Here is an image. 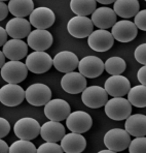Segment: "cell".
<instances>
[{"label": "cell", "mask_w": 146, "mask_h": 153, "mask_svg": "<svg viewBox=\"0 0 146 153\" xmlns=\"http://www.w3.org/2000/svg\"><path fill=\"white\" fill-rule=\"evenodd\" d=\"M8 6L3 1H0V22L3 21L8 15Z\"/></svg>", "instance_id": "obj_38"}, {"label": "cell", "mask_w": 146, "mask_h": 153, "mask_svg": "<svg viewBox=\"0 0 146 153\" xmlns=\"http://www.w3.org/2000/svg\"><path fill=\"white\" fill-rule=\"evenodd\" d=\"M134 23L140 30L146 31V10H139L137 15L135 16Z\"/></svg>", "instance_id": "obj_35"}, {"label": "cell", "mask_w": 146, "mask_h": 153, "mask_svg": "<svg viewBox=\"0 0 146 153\" xmlns=\"http://www.w3.org/2000/svg\"><path fill=\"white\" fill-rule=\"evenodd\" d=\"M25 100V91L20 85L8 84L0 88V102L6 107H17Z\"/></svg>", "instance_id": "obj_8"}, {"label": "cell", "mask_w": 146, "mask_h": 153, "mask_svg": "<svg viewBox=\"0 0 146 153\" xmlns=\"http://www.w3.org/2000/svg\"><path fill=\"white\" fill-rule=\"evenodd\" d=\"M131 143L129 132L122 128H112L104 136V144L113 152H120L125 150Z\"/></svg>", "instance_id": "obj_3"}, {"label": "cell", "mask_w": 146, "mask_h": 153, "mask_svg": "<svg viewBox=\"0 0 146 153\" xmlns=\"http://www.w3.org/2000/svg\"><path fill=\"white\" fill-rule=\"evenodd\" d=\"M8 10L15 17L25 18L30 16L34 10L33 0H10L8 2Z\"/></svg>", "instance_id": "obj_27"}, {"label": "cell", "mask_w": 146, "mask_h": 153, "mask_svg": "<svg viewBox=\"0 0 146 153\" xmlns=\"http://www.w3.org/2000/svg\"><path fill=\"white\" fill-rule=\"evenodd\" d=\"M55 21V13L45 6H39L37 8H34L29 17L30 24L36 29H48L54 25Z\"/></svg>", "instance_id": "obj_15"}, {"label": "cell", "mask_w": 146, "mask_h": 153, "mask_svg": "<svg viewBox=\"0 0 146 153\" xmlns=\"http://www.w3.org/2000/svg\"><path fill=\"white\" fill-rule=\"evenodd\" d=\"M99 153H114V152L112 151V150H110V149H108V148H107L106 150H102V151H100Z\"/></svg>", "instance_id": "obj_43"}, {"label": "cell", "mask_w": 146, "mask_h": 153, "mask_svg": "<svg viewBox=\"0 0 146 153\" xmlns=\"http://www.w3.org/2000/svg\"><path fill=\"white\" fill-rule=\"evenodd\" d=\"M128 148L130 153H146V137H136Z\"/></svg>", "instance_id": "obj_32"}, {"label": "cell", "mask_w": 146, "mask_h": 153, "mask_svg": "<svg viewBox=\"0 0 146 153\" xmlns=\"http://www.w3.org/2000/svg\"><path fill=\"white\" fill-rule=\"evenodd\" d=\"M7 35L5 29L0 26V47H3V45L7 42Z\"/></svg>", "instance_id": "obj_39"}, {"label": "cell", "mask_w": 146, "mask_h": 153, "mask_svg": "<svg viewBox=\"0 0 146 153\" xmlns=\"http://www.w3.org/2000/svg\"><path fill=\"white\" fill-rule=\"evenodd\" d=\"M117 15L113 10V8H109L106 6L98 7L92 13V22L94 26L99 29H108L116 23Z\"/></svg>", "instance_id": "obj_20"}, {"label": "cell", "mask_w": 146, "mask_h": 153, "mask_svg": "<svg viewBox=\"0 0 146 153\" xmlns=\"http://www.w3.org/2000/svg\"><path fill=\"white\" fill-rule=\"evenodd\" d=\"M111 34L117 42H130L136 38L138 34V28L133 22L129 20H122L112 26Z\"/></svg>", "instance_id": "obj_13"}, {"label": "cell", "mask_w": 146, "mask_h": 153, "mask_svg": "<svg viewBox=\"0 0 146 153\" xmlns=\"http://www.w3.org/2000/svg\"><path fill=\"white\" fill-rule=\"evenodd\" d=\"M38 153H62L63 149L61 145L57 142H45L37 148Z\"/></svg>", "instance_id": "obj_33"}, {"label": "cell", "mask_w": 146, "mask_h": 153, "mask_svg": "<svg viewBox=\"0 0 146 153\" xmlns=\"http://www.w3.org/2000/svg\"><path fill=\"white\" fill-rule=\"evenodd\" d=\"M127 68V63L120 57H110L104 63V69L109 75H122Z\"/></svg>", "instance_id": "obj_30"}, {"label": "cell", "mask_w": 146, "mask_h": 153, "mask_svg": "<svg viewBox=\"0 0 146 153\" xmlns=\"http://www.w3.org/2000/svg\"><path fill=\"white\" fill-rule=\"evenodd\" d=\"M2 52L10 60H21L28 54V44L22 39L12 38L3 45Z\"/></svg>", "instance_id": "obj_21"}, {"label": "cell", "mask_w": 146, "mask_h": 153, "mask_svg": "<svg viewBox=\"0 0 146 153\" xmlns=\"http://www.w3.org/2000/svg\"><path fill=\"white\" fill-rule=\"evenodd\" d=\"M28 75L26 64L20 60H10L5 62L1 67V76L5 82L12 84H19L23 82Z\"/></svg>", "instance_id": "obj_2"}, {"label": "cell", "mask_w": 146, "mask_h": 153, "mask_svg": "<svg viewBox=\"0 0 146 153\" xmlns=\"http://www.w3.org/2000/svg\"><path fill=\"white\" fill-rule=\"evenodd\" d=\"M5 55L3 54V52L0 51V68H1L2 66L4 65V63H5Z\"/></svg>", "instance_id": "obj_41"}, {"label": "cell", "mask_w": 146, "mask_h": 153, "mask_svg": "<svg viewBox=\"0 0 146 153\" xmlns=\"http://www.w3.org/2000/svg\"><path fill=\"white\" fill-rule=\"evenodd\" d=\"M137 78H138V81L141 84L146 86V65L139 68L138 73H137Z\"/></svg>", "instance_id": "obj_37"}, {"label": "cell", "mask_w": 146, "mask_h": 153, "mask_svg": "<svg viewBox=\"0 0 146 153\" xmlns=\"http://www.w3.org/2000/svg\"><path fill=\"white\" fill-rule=\"evenodd\" d=\"M144 1H146V0H144Z\"/></svg>", "instance_id": "obj_45"}, {"label": "cell", "mask_w": 146, "mask_h": 153, "mask_svg": "<svg viewBox=\"0 0 146 153\" xmlns=\"http://www.w3.org/2000/svg\"><path fill=\"white\" fill-rule=\"evenodd\" d=\"M61 87L65 92L69 94L81 93L87 88V79L80 73L70 71L62 76Z\"/></svg>", "instance_id": "obj_18"}, {"label": "cell", "mask_w": 146, "mask_h": 153, "mask_svg": "<svg viewBox=\"0 0 146 153\" xmlns=\"http://www.w3.org/2000/svg\"><path fill=\"white\" fill-rule=\"evenodd\" d=\"M78 57L71 51L59 52L53 58V65L55 68L60 73L64 74L75 71V68H77L78 66Z\"/></svg>", "instance_id": "obj_19"}, {"label": "cell", "mask_w": 146, "mask_h": 153, "mask_svg": "<svg viewBox=\"0 0 146 153\" xmlns=\"http://www.w3.org/2000/svg\"><path fill=\"white\" fill-rule=\"evenodd\" d=\"M94 29L92 20L84 16H76L71 18L67 24V30L69 34L75 38L87 37Z\"/></svg>", "instance_id": "obj_11"}, {"label": "cell", "mask_w": 146, "mask_h": 153, "mask_svg": "<svg viewBox=\"0 0 146 153\" xmlns=\"http://www.w3.org/2000/svg\"><path fill=\"white\" fill-rule=\"evenodd\" d=\"M70 8L76 16H87L92 15L94 10L97 8L96 0H71Z\"/></svg>", "instance_id": "obj_28"}, {"label": "cell", "mask_w": 146, "mask_h": 153, "mask_svg": "<svg viewBox=\"0 0 146 153\" xmlns=\"http://www.w3.org/2000/svg\"><path fill=\"white\" fill-rule=\"evenodd\" d=\"M0 1H3L4 2V1H7V0H0Z\"/></svg>", "instance_id": "obj_44"}, {"label": "cell", "mask_w": 146, "mask_h": 153, "mask_svg": "<svg viewBox=\"0 0 146 153\" xmlns=\"http://www.w3.org/2000/svg\"><path fill=\"white\" fill-rule=\"evenodd\" d=\"M65 126L60 121L49 120L40 127V136L46 142H60L65 136Z\"/></svg>", "instance_id": "obj_24"}, {"label": "cell", "mask_w": 146, "mask_h": 153, "mask_svg": "<svg viewBox=\"0 0 146 153\" xmlns=\"http://www.w3.org/2000/svg\"><path fill=\"white\" fill-rule=\"evenodd\" d=\"M10 153H35L37 152V148L29 140L20 139L19 141L13 142L10 146Z\"/></svg>", "instance_id": "obj_31"}, {"label": "cell", "mask_w": 146, "mask_h": 153, "mask_svg": "<svg viewBox=\"0 0 146 153\" xmlns=\"http://www.w3.org/2000/svg\"><path fill=\"white\" fill-rule=\"evenodd\" d=\"M60 142L63 152L66 153H80L87 147L85 138L82 136V134L77 132L71 131L69 134H65Z\"/></svg>", "instance_id": "obj_22"}, {"label": "cell", "mask_w": 146, "mask_h": 153, "mask_svg": "<svg viewBox=\"0 0 146 153\" xmlns=\"http://www.w3.org/2000/svg\"><path fill=\"white\" fill-rule=\"evenodd\" d=\"M15 137L23 140H33L40 134V124L34 118L25 117L15 122L13 126Z\"/></svg>", "instance_id": "obj_6"}, {"label": "cell", "mask_w": 146, "mask_h": 153, "mask_svg": "<svg viewBox=\"0 0 146 153\" xmlns=\"http://www.w3.org/2000/svg\"><path fill=\"white\" fill-rule=\"evenodd\" d=\"M140 8L138 0H115L113 10L116 15L123 19H130L137 15Z\"/></svg>", "instance_id": "obj_26"}, {"label": "cell", "mask_w": 146, "mask_h": 153, "mask_svg": "<svg viewBox=\"0 0 146 153\" xmlns=\"http://www.w3.org/2000/svg\"><path fill=\"white\" fill-rule=\"evenodd\" d=\"M93 119L91 115L84 111H75L70 113L66 119V126L70 131L84 134L91 129Z\"/></svg>", "instance_id": "obj_10"}, {"label": "cell", "mask_w": 146, "mask_h": 153, "mask_svg": "<svg viewBox=\"0 0 146 153\" xmlns=\"http://www.w3.org/2000/svg\"><path fill=\"white\" fill-rule=\"evenodd\" d=\"M135 59L140 64L146 65V42L139 45L134 52Z\"/></svg>", "instance_id": "obj_34"}, {"label": "cell", "mask_w": 146, "mask_h": 153, "mask_svg": "<svg viewBox=\"0 0 146 153\" xmlns=\"http://www.w3.org/2000/svg\"><path fill=\"white\" fill-rule=\"evenodd\" d=\"M51 98V90L45 84L35 83L25 90V100L34 107H42Z\"/></svg>", "instance_id": "obj_4"}, {"label": "cell", "mask_w": 146, "mask_h": 153, "mask_svg": "<svg viewBox=\"0 0 146 153\" xmlns=\"http://www.w3.org/2000/svg\"><path fill=\"white\" fill-rule=\"evenodd\" d=\"M105 114L112 120L123 121L132 114V105L123 97H112L105 103Z\"/></svg>", "instance_id": "obj_1"}, {"label": "cell", "mask_w": 146, "mask_h": 153, "mask_svg": "<svg viewBox=\"0 0 146 153\" xmlns=\"http://www.w3.org/2000/svg\"><path fill=\"white\" fill-rule=\"evenodd\" d=\"M81 100L84 105L91 109H99L107 102L108 93L103 87L90 86L82 91Z\"/></svg>", "instance_id": "obj_7"}, {"label": "cell", "mask_w": 146, "mask_h": 153, "mask_svg": "<svg viewBox=\"0 0 146 153\" xmlns=\"http://www.w3.org/2000/svg\"><path fill=\"white\" fill-rule=\"evenodd\" d=\"M71 113V108L69 103L61 98L51 100L44 105V115L49 120L63 121L67 119Z\"/></svg>", "instance_id": "obj_12"}, {"label": "cell", "mask_w": 146, "mask_h": 153, "mask_svg": "<svg viewBox=\"0 0 146 153\" xmlns=\"http://www.w3.org/2000/svg\"><path fill=\"white\" fill-rule=\"evenodd\" d=\"M128 100L132 105L136 108L146 107V86L145 85H137L131 88L128 92Z\"/></svg>", "instance_id": "obj_29"}, {"label": "cell", "mask_w": 146, "mask_h": 153, "mask_svg": "<svg viewBox=\"0 0 146 153\" xmlns=\"http://www.w3.org/2000/svg\"><path fill=\"white\" fill-rule=\"evenodd\" d=\"M54 37L46 29H35L27 36V44L34 51H45L53 45Z\"/></svg>", "instance_id": "obj_16"}, {"label": "cell", "mask_w": 146, "mask_h": 153, "mask_svg": "<svg viewBox=\"0 0 146 153\" xmlns=\"http://www.w3.org/2000/svg\"><path fill=\"white\" fill-rule=\"evenodd\" d=\"M10 152V147L6 144L5 141H3L2 139H0V153H7Z\"/></svg>", "instance_id": "obj_40"}, {"label": "cell", "mask_w": 146, "mask_h": 153, "mask_svg": "<svg viewBox=\"0 0 146 153\" xmlns=\"http://www.w3.org/2000/svg\"><path fill=\"white\" fill-rule=\"evenodd\" d=\"M78 71L85 78L94 79L104 71V62L97 56H85L78 62Z\"/></svg>", "instance_id": "obj_17"}, {"label": "cell", "mask_w": 146, "mask_h": 153, "mask_svg": "<svg viewBox=\"0 0 146 153\" xmlns=\"http://www.w3.org/2000/svg\"><path fill=\"white\" fill-rule=\"evenodd\" d=\"M87 44L96 52H107L113 47L114 37L107 29H98L87 36Z\"/></svg>", "instance_id": "obj_9"}, {"label": "cell", "mask_w": 146, "mask_h": 153, "mask_svg": "<svg viewBox=\"0 0 146 153\" xmlns=\"http://www.w3.org/2000/svg\"><path fill=\"white\" fill-rule=\"evenodd\" d=\"M10 124L5 118L0 117V139H3L10 134Z\"/></svg>", "instance_id": "obj_36"}, {"label": "cell", "mask_w": 146, "mask_h": 153, "mask_svg": "<svg viewBox=\"0 0 146 153\" xmlns=\"http://www.w3.org/2000/svg\"><path fill=\"white\" fill-rule=\"evenodd\" d=\"M26 66L33 74H44L53 66V58L44 51H34L26 58Z\"/></svg>", "instance_id": "obj_5"}, {"label": "cell", "mask_w": 146, "mask_h": 153, "mask_svg": "<svg viewBox=\"0 0 146 153\" xmlns=\"http://www.w3.org/2000/svg\"><path fill=\"white\" fill-rule=\"evenodd\" d=\"M5 30L12 38L23 39L31 32V24L25 18L15 17L7 22Z\"/></svg>", "instance_id": "obj_23"}, {"label": "cell", "mask_w": 146, "mask_h": 153, "mask_svg": "<svg viewBox=\"0 0 146 153\" xmlns=\"http://www.w3.org/2000/svg\"><path fill=\"white\" fill-rule=\"evenodd\" d=\"M125 129L135 138L146 136V116L143 114L130 115L125 119Z\"/></svg>", "instance_id": "obj_25"}, {"label": "cell", "mask_w": 146, "mask_h": 153, "mask_svg": "<svg viewBox=\"0 0 146 153\" xmlns=\"http://www.w3.org/2000/svg\"><path fill=\"white\" fill-rule=\"evenodd\" d=\"M104 88L112 97H123L131 89V83L122 75H113L105 81Z\"/></svg>", "instance_id": "obj_14"}, {"label": "cell", "mask_w": 146, "mask_h": 153, "mask_svg": "<svg viewBox=\"0 0 146 153\" xmlns=\"http://www.w3.org/2000/svg\"><path fill=\"white\" fill-rule=\"evenodd\" d=\"M97 2H99V3L101 4H111V3H114L115 2V0H96Z\"/></svg>", "instance_id": "obj_42"}]
</instances>
